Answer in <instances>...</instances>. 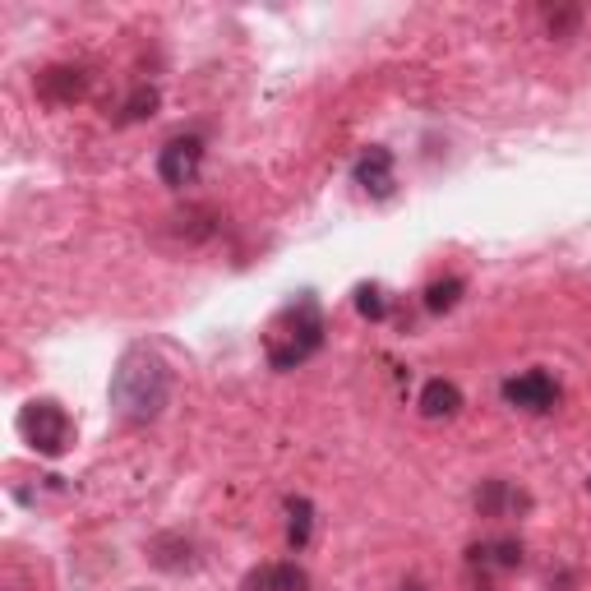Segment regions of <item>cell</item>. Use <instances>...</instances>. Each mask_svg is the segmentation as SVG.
<instances>
[{
	"mask_svg": "<svg viewBox=\"0 0 591 591\" xmlns=\"http://www.w3.org/2000/svg\"><path fill=\"white\" fill-rule=\"evenodd\" d=\"M167 398H171L167 365L157 361L148 347L125 351L116 374H111V407H116V416L130 425H148L162 416Z\"/></svg>",
	"mask_w": 591,
	"mask_h": 591,
	"instance_id": "cell-1",
	"label": "cell"
},
{
	"mask_svg": "<svg viewBox=\"0 0 591 591\" xmlns=\"http://www.w3.org/2000/svg\"><path fill=\"white\" fill-rule=\"evenodd\" d=\"M319 347H324V314H319L314 296H296L264 333V351L273 370H296Z\"/></svg>",
	"mask_w": 591,
	"mask_h": 591,
	"instance_id": "cell-2",
	"label": "cell"
},
{
	"mask_svg": "<svg viewBox=\"0 0 591 591\" xmlns=\"http://www.w3.org/2000/svg\"><path fill=\"white\" fill-rule=\"evenodd\" d=\"M19 430H24V439L42 453V458H61L74 439V425H70V416H65V407L61 402H51V398L28 402L24 416H19Z\"/></svg>",
	"mask_w": 591,
	"mask_h": 591,
	"instance_id": "cell-3",
	"label": "cell"
},
{
	"mask_svg": "<svg viewBox=\"0 0 591 591\" xmlns=\"http://www.w3.org/2000/svg\"><path fill=\"white\" fill-rule=\"evenodd\" d=\"M199 162H204V144H199V139H171V144L162 148V157H157V176H162L171 190H181V185H190L194 176H199Z\"/></svg>",
	"mask_w": 591,
	"mask_h": 591,
	"instance_id": "cell-4",
	"label": "cell"
},
{
	"mask_svg": "<svg viewBox=\"0 0 591 591\" xmlns=\"http://www.w3.org/2000/svg\"><path fill=\"white\" fill-rule=\"evenodd\" d=\"M504 398L513 402V407H522V411H550L555 407V398H559V388L545 370H527V374H518V379H508Z\"/></svg>",
	"mask_w": 591,
	"mask_h": 591,
	"instance_id": "cell-5",
	"label": "cell"
},
{
	"mask_svg": "<svg viewBox=\"0 0 591 591\" xmlns=\"http://www.w3.org/2000/svg\"><path fill=\"white\" fill-rule=\"evenodd\" d=\"M305 587H310V578L296 564H268L245 578V591H305Z\"/></svg>",
	"mask_w": 591,
	"mask_h": 591,
	"instance_id": "cell-6",
	"label": "cell"
},
{
	"mask_svg": "<svg viewBox=\"0 0 591 591\" xmlns=\"http://www.w3.org/2000/svg\"><path fill=\"white\" fill-rule=\"evenodd\" d=\"M356 185H365L370 194L393 190V153H388V148H370V153L356 162Z\"/></svg>",
	"mask_w": 591,
	"mask_h": 591,
	"instance_id": "cell-7",
	"label": "cell"
},
{
	"mask_svg": "<svg viewBox=\"0 0 591 591\" xmlns=\"http://www.w3.org/2000/svg\"><path fill=\"white\" fill-rule=\"evenodd\" d=\"M37 93L47 97V102H56V107H65V102H74V97H84V74L56 65V70H47L42 79H37Z\"/></svg>",
	"mask_w": 591,
	"mask_h": 591,
	"instance_id": "cell-8",
	"label": "cell"
},
{
	"mask_svg": "<svg viewBox=\"0 0 591 591\" xmlns=\"http://www.w3.org/2000/svg\"><path fill=\"white\" fill-rule=\"evenodd\" d=\"M458 407H462L458 384H448V379H430V384L421 388V416H430V421H439V416H458Z\"/></svg>",
	"mask_w": 591,
	"mask_h": 591,
	"instance_id": "cell-9",
	"label": "cell"
},
{
	"mask_svg": "<svg viewBox=\"0 0 591 591\" xmlns=\"http://www.w3.org/2000/svg\"><path fill=\"white\" fill-rule=\"evenodd\" d=\"M476 568H518L522 564V545L518 541H485L471 550Z\"/></svg>",
	"mask_w": 591,
	"mask_h": 591,
	"instance_id": "cell-10",
	"label": "cell"
},
{
	"mask_svg": "<svg viewBox=\"0 0 591 591\" xmlns=\"http://www.w3.org/2000/svg\"><path fill=\"white\" fill-rule=\"evenodd\" d=\"M287 513H291V522H287V541H291V550H305V545H310V527H314V508H310V499H287Z\"/></svg>",
	"mask_w": 591,
	"mask_h": 591,
	"instance_id": "cell-11",
	"label": "cell"
},
{
	"mask_svg": "<svg viewBox=\"0 0 591 591\" xmlns=\"http://www.w3.org/2000/svg\"><path fill=\"white\" fill-rule=\"evenodd\" d=\"M508 504H527V499L513 495V490H508L504 481H490L485 490H476V508H481V513H490V518H499V513H504Z\"/></svg>",
	"mask_w": 591,
	"mask_h": 591,
	"instance_id": "cell-12",
	"label": "cell"
},
{
	"mask_svg": "<svg viewBox=\"0 0 591 591\" xmlns=\"http://www.w3.org/2000/svg\"><path fill=\"white\" fill-rule=\"evenodd\" d=\"M458 296H462V278H444V282H435V287H425V310L444 314L458 305Z\"/></svg>",
	"mask_w": 591,
	"mask_h": 591,
	"instance_id": "cell-13",
	"label": "cell"
},
{
	"mask_svg": "<svg viewBox=\"0 0 591 591\" xmlns=\"http://www.w3.org/2000/svg\"><path fill=\"white\" fill-rule=\"evenodd\" d=\"M153 111H157V88H134L121 121H144V116H153Z\"/></svg>",
	"mask_w": 591,
	"mask_h": 591,
	"instance_id": "cell-14",
	"label": "cell"
},
{
	"mask_svg": "<svg viewBox=\"0 0 591 591\" xmlns=\"http://www.w3.org/2000/svg\"><path fill=\"white\" fill-rule=\"evenodd\" d=\"M356 310L365 314V319H384V296H379V287H361L356 291Z\"/></svg>",
	"mask_w": 591,
	"mask_h": 591,
	"instance_id": "cell-15",
	"label": "cell"
},
{
	"mask_svg": "<svg viewBox=\"0 0 591 591\" xmlns=\"http://www.w3.org/2000/svg\"><path fill=\"white\" fill-rule=\"evenodd\" d=\"M402 591H421V587H402Z\"/></svg>",
	"mask_w": 591,
	"mask_h": 591,
	"instance_id": "cell-16",
	"label": "cell"
},
{
	"mask_svg": "<svg viewBox=\"0 0 591 591\" xmlns=\"http://www.w3.org/2000/svg\"><path fill=\"white\" fill-rule=\"evenodd\" d=\"M587 490H591V476H587Z\"/></svg>",
	"mask_w": 591,
	"mask_h": 591,
	"instance_id": "cell-17",
	"label": "cell"
}]
</instances>
